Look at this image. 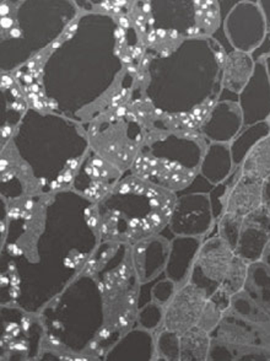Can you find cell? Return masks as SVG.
Returning <instances> with one entry per match:
<instances>
[{
	"instance_id": "4fadbf2b",
	"label": "cell",
	"mask_w": 270,
	"mask_h": 361,
	"mask_svg": "<svg viewBox=\"0 0 270 361\" xmlns=\"http://www.w3.org/2000/svg\"><path fill=\"white\" fill-rule=\"evenodd\" d=\"M211 336L198 326L180 334V360H207L210 353Z\"/></svg>"
},
{
	"instance_id": "9c48e42d",
	"label": "cell",
	"mask_w": 270,
	"mask_h": 361,
	"mask_svg": "<svg viewBox=\"0 0 270 361\" xmlns=\"http://www.w3.org/2000/svg\"><path fill=\"white\" fill-rule=\"evenodd\" d=\"M243 122V114L238 106L231 102L215 104L211 114L202 127V135L214 140L233 138Z\"/></svg>"
},
{
	"instance_id": "277c9868",
	"label": "cell",
	"mask_w": 270,
	"mask_h": 361,
	"mask_svg": "<svg viewBox=\"0 0 270 361\" xmlns=\"http://www.w3.org/2000/svg\"><path fill=\"white\" fill-rule=\"evenodd\" d=\"M270 243V212L262 207L243 218L235 253L250 264L262 261Z\"/></svg>"
},
{
	"instance_id": "52a82bcc",
	"label": "cell",
	"mask_w": 270,
	"mask_h": 361,
	"mask_svg": "<svg viewBox=\"0 0 270 361\" xmlns=\"http://www.w3.org/2000/svg\"><path fill=\"white\" fill-rule=\"evenodd\" d=\"M167 255L168 246L157 235L134 243L133 261L137 279L147 281L157 276L165 266Z\"/></svg>"
},
{
	"instance_id": "6da1fadb",
	"label": "cell",
	"mask_w": 270,
	"mask_h": 361,
	"mask_svg": "<svg viewBox=\"0 0 270 361\" xmlns=\"http://www.w3.org/2000/svg\"><path fill=\"white\" fill-rule=\"evenodd\" d=\"M235 255L233 248L220 236L205 241L195 257L190 281L210 296L223 284Z\"/></svg>"
},
{
	"instance_id": "7c38bea8",
	"label": "cell",
	"mask_w": 270,
	"mask_h": 361,
	"mask_svg": "<svg viewBox=\"0 0 270 361\" xmlns=\"http://www.w3.org/2000/svg\"><path fill=\"white\" fill-rule=\"evenodd\" d=\"M245 290L270 317L269 267L262 261L251 263L248 266V276Z\"/></svg>"
},
{
	"instance_id": "5bb4252c",
	"label": "cell",
	"mask_w": 270,
	"mask_h": 361,
	"mask_svg": "<svg viewBox=\"0 0 270 361\" xmlns=\"http://www.w3.org/2000/svg\"><path fill=\"white\" fill-rule=\"evenodd\" d=\"M231 160H233V155L228 152V147L215 144L204 154L202 171L209 180L220 182L228 176V170L231 166Z\"/></svg>"
},
{
	"instance_id": "ac0fdd59",
	"label": "cell",
	"mask_w": 270,
	"mask_h": 361,
	"mask_svg": "<svg viewBox=\"0 0 270 361\" xmlns=\"http://www.w3.org/2000/svg\"><path fill=\"white\" fill-rule=\"evenodd\" d=\"M263 207L270 212V176L263 182Z\"/></svg>"
},
{
	"instance_id": "7402d4cb",
	"label": "cell",
	"mask_w": 270,
	"mask_h": 361,
	"mask_svg": "<svg viewBox=\"0 0 270 361\" xmlns=\"http://www.w3.org/2000/svg\"><path fill=\"white\" fill-rule=\"evenodd\" d=\"M9 36L13 38L23 37V31L19 27H14V29L10 30Z\"/></svg>"
},
{
	"instance_id": "30bf717a",
	"label": "cell",
	"mask_w": 270,
	"mask_h": 361,
	"mask_svg": "<svg viewBox=\"0 0 270 361\" xmlns=\"http://www.w3.org/2000/svg\"><path fill=\"white\" fill-rule=\"evenodd\" d=\"M256 63L250 53L233 51L226 54L221 67V84L223 90L241 94L254 73Z\"/></svg>"
},
{
	"instance_id": "3957f363",
	"label": "cell",
	"mask_w": 270,
	"mask_h": 361,
	"mask_svg": "<svg viewBox=\"0 0 270 361\" xmlns=\"http://www.w3.org/2000/svg\"><path fill=\"white\" fill-rule=\"evenodd\" d=\"M209 295L192 281L176 291L164 312V326L168 331L180 333L198 324Z\"/></svg>"
},
{
	"instance_id": "44dd1931",
	"label": "cell",
	"mask_w": 270,
	"mask_h": 361,
	"mask_svg": "<svg viewBox=\"0 0 270 361\" xmlns=\"http://www.w3.org/2000/svg\"><path fill=\"white\" fill-rule=\"evenodd\" d=\"M1 82H3V86L5 85V87H8V86L14 85V79H13V76L10 75H3L1 76Z\"/></svg>"
},
{
	"instance_id": "8992f818",
	"label": "cell",
	"mask_w": 270,
	"mask_h": 361,
	"mask_svg": "<svg viewBox=\"0 0 270 361\" xmlns=\"http://www.w3.org/2000/svg\"><path fill=\"white\" fill-rule=\"evenodd\" d=\"M211 207L205 197H185L176 202L171 228L180 235H198L208 230Z\"/></svg>"
},
{
	"instance_id": "2e32d148",
	"label": "cell",
	"mask_w": 270,
	"mask_h": 361,
	"mask_svg": "<svg viewBox=\"0 0 270 361\" xmlns=\"http://www.w3.org/2000/svg\"><path fill=\"white\" fill-rule=\"evenodd\" d=\"M248 262L235 255L231 267L223 279V284L220 286V289L223 290L230 296H233L245 289L248 276Z\"/></svg>"
},
{
	"instance_id": "ffe728a7",
	"label": "cell",
	"mask_w": 270,
	"mask_h": 361,
	"mask_svg": "<svg viewBox=\"0 0 270 361\" xmlns=\"http://www.w3.org/2000/svg\"><path fill=\"white\" fill-rule=\"evenodd\" d=\"M262 262L266 264V266L270 268V243H268V246H266V251L263 253V257H262Z\"/></svg>"
},
{
	"instance_id": "ba28073f",
	"label": "cell",
	"mask_w": 270,
	"mask_h": 361,
	"mask_svg": "<svg viewBox=\"0 0 270 361\" xmlns=\"http://www.w3.org/2000/svg\"><path fill=\"white\" fill-rule=\"evenodd\" d=\"M263 207V180L240 176L228 195L225 212L235 218L243 219Z\"/></svg>"
},
{
	"instance_id": "e0dca14e",
	"label": "cell",
	"mask_w": 270,
	"mask_h": 361,
	"mask_svg": "<svg viewBox=\"0 0 270 361\" xmlns=\"http://www.w3.org/2000/svg\"><path fill=\"white\" fill-rule=\"evenodd\" d=\"M259 4H261L259 8L263 13V18L266 21V34H270V1H261Z\"/></svg>"
},
{
	"instance_id": "9a60e30c",
	"label": "cell",
	"mask_w": 270,
	"mask_h": 361,
	"mask_svg": "<svg viewBox=\"0 0 270 361\" xmlns=\"http://www.w3.org/2000/svg\"><path fill=\"white\" fill-rule=\"evenodd\" d=\"M270 133V124L268 122H259V123L252 124L250 129H247L245 133L242 134L240 138L237 139L233 143L231 149V155H233V161L236 162L240 166L243 159L247 155V152L251 150V147L254 144L264 138L266 135Z\"/></svg>"
},
{
	"instance_id": "d6986e66",
	"label": "cell",
	"mask_w": 270,
	"mask_h": 361,
	"mask_svg": "<svg viewBox=\"0 0 270 361\" xmlns=\"http://www.w3.org/2000/svg\"><path fill=\"white\" fill-rule=\"evenodd\" d=\"M1 29L11 30L14 29L15 18L14 16H6V18H1Z\"/></svg>"
},
{
	"instance_id": "8fae6325",
	"label": "cell",
	"mask_w": 270,
	"mask_h": 361,
	"mask_svg": "<svg viewBox=\"0 0 270 361\" xmlns=\"http://www.w3.org/2000/svg\"><path fill=\"white\" fill-rule=\"evenodd\" d=\"M240 169L241 176L251 180L264 182L270 176V133L251 147Z\"/></svg>"
},
{
	"instance_id": "7a4b0ae2",
	"label": "cell",
	"mask_w": 270,
	"mask_h": 361,
	"mask_svg": "<svg viewBox=\"0 0 270 361\" xmlns=\"http://www.w3.org/2000/svg\"><path fill=\"white\" fill-rule=\"evenodd\" d=\"M226 30L235 51H254L266 35V21L259 5L248 1L237 4L230 13Z\"/></svg>"
},
{
	"instance_id": "603a6c76",
	"label": "cell",
	"mask_w": 270,
	"mask_h": 361,
	"mask_svg": "<svg viewBox=\"0 0 270 361\" xmlns=\"http://www.w3.org/2000/svg\"><path fill=\"white\" fill-rule=\"evenodd\" d=\"M266 74H268V78H269L270 82V54L266 57Z\"/></svg>"
},
{
	"instance_id": "5b68a950",
	"label": "cell",
	"mask_w": 270,
	"mask_h": 361,
	"mask_svg": "<svg viewBox=\"0 0 270 361\" xmlns=\"http://www.w3.org/2000/svg\"><path fill=\"white\" fill-rule=\"evenodd\" d=\"M243 122L251 124L264 122L270 116V82L266 64L257 62L254 73L240 94Z\"/></svg>"
}]
</instances>
